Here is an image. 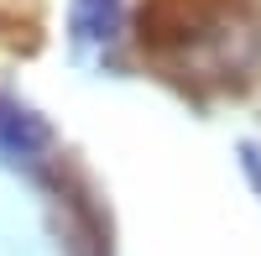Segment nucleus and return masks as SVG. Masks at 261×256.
<instances>
[{
	"mask_svg": "<svg viewBox=\"0 0 261 256\" xmlns=\"http://www.w3.org/2000/svg\"><path fill=\"white\" fill-rule=\"evenodd\" d=\"M136 37L141 53L204 89H235L261 68V16L251 0H146Z\"/></svg>",
	"mask_w": 261,
	"mask_h": 256,
	"instance_id": "obj_1",
	"label": "nucleus"
},
{
	"mask_svg": "<svg viewBox=\"0 0 261 256\" xmlns=\"http://www.w3.org/2000/svg\"><path fill=\"white\" fill-rule=\"evenodd\" d=\"M53 125L42 120L32 105H21V99H0V152L6 157H42V152H53Z\"/></svg>",
	"mask_w": 261,
	"mask_h": 256,
	"instance_id": "obj_2",
	"label": "nucleus"
},
{
	"mask_svg": "<svg viewBox=\"0 0 261 256\" xmlns=\"http://www.w3.org/2000/svg\"><path fill=\"white\" fill-rule=\"evenodd\" d=\"M125 21V0H73L68 6V32L79 47H105V42H115Z\"/></svg>",
	"mask_w": 261,
	"mask_h": 256,
	"instance_id": "obj_3",
	"label": "nucleus"
}]
</instances>
